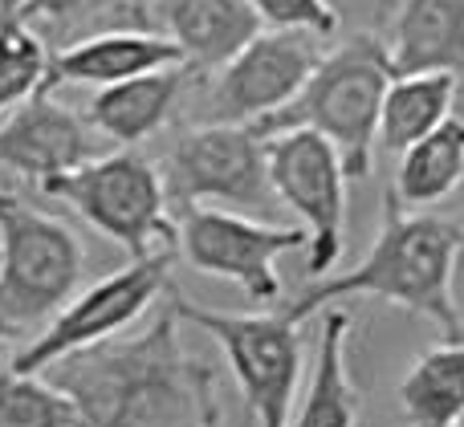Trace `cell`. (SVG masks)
<instances>
[{"label": "cell", "mask_w": 464, "mask_h": 427, "mask_svg": "<svg viewBox=\"0 0 464 427\" xmlns=\"http://www.w3.org/2000/svg\"><path fill=\"white\" fill-rule=\"evenodd\" d=\"M179 326L168 306L139 334H114L41 375L70 395L82 427H220L217 366L184 346Z\"/></svg>", "instance_id": "obj_1"}, {"label": "cell", "mask_w": 464, "mask_h": 427, "mask_svg": "<svg viewBox=\"0 0 464 427\" xmlns=\"http://www.w3.org/2000/svg\"><path fill=\"white\" fill-rule=\"evenodd\" d=\"M457 257H460V228L428 212H403L387 195L383 224L375 232V244L362 257L359 269L338 277H322L294 301H277L273 309L302 326L310 314L338 298H379L403 306L408 314H420L440 326L444 342H460L464 326L457 314Z\"/></svg>", "instance_id": "obj_2"}, {"label": "cell", "mask_w": 464, "mask_h": 427, "mask_svg": "<svg viewBox=\"0 0 464 427\" xmlns=\"http://www.w3.org/2000/svg\"><path fill=\"white\" fill-rule=\"evenodd\" d=\"M387 86H392V62H387L383 33H354L330 53H322L294 102L253 122V130L261 138L285 130H314L338 151L346 179H367Z\"/></svg>", "instance_id": "obj_3"}, {"label": "cell", "mask_w": 464, "mask_h": 427, "mask_svg": "<svg viewBox=\"0 0 464 427\" xmlns=\"http://www.w3.org/2000/svg\"><path fill=\"white\" fill-rule=\"evenodd\" d=\"M86 277V244L65 220L0 192V338H37Z\"/></svg>", "instance_id": "obj_4"}, {"label": "cell", "mask_w": 464, "mask_h": 427, "mask_svg": "<svg viewBox=\"0 0 464 427\" xmlns=\"http://www.w3.org/2000/svg\"><path fill=\"white\" fill-rule=\"evenodd\" d=\"M41 192L70 204L90 228L127 249L130 261H143L163 249L176 252L179 244V228L171 220L160 167L127 147L45 179Z\"/></svg>", "instance_id": "obj_5"}, {"label": "cell", "mask_w": 464, "mask_h": 427, "mask_svg": "<svg viewBox=\"0 0 464 427\" xmlns=\"http://www.w3.org/2000/svg\"><path fill=\"white\" fill-rule=\"evenodd\" d=\"M171 309L179 322L204 330L220 350L237 379L245 407L256 427H289L297 379H302V330L281 309L265 314H225V309L192 306L171 289Z\"/></svg>", "instance_id": "obj_6"}, {"label": "cell", "mask_w": 464, "mask_h": 427, "mask_svg": "<svg viewBox=\"0 0 464 427\" xmlns=\"http://www.w3.org/2000/svg\"><path fill=\"white\" fill-rule=\"evenodd\" d=\"M168 204L176 208H225L240 216H273L277 192L269 184L265 138L253 127L200 122L171 143L160 167Z\"/></svg>", "instance_id": "obj_7"}, {"label": "cell", "mask_w": 464, "mask_h": 427, "mask_svg": "<svg viewBox=\"0 0 464 427\" xmlns=\"http://www.w3.org/2000/svg\"><path fill=\"white\" fill-rule=\"evenodd\" d=\"M171 261L176 252L163 249L151 252L143 261H130L127 269L102 277V281L86 285L82 293H73L62 306V314L29 338L21 350L13 355L8 371L16 375H41L45 366H53L57 358L78 355L86 346H98V342L122 334L127 326H135L139 318L151 309V301L160 298L163 289H171Z\"/></svg>", "instance_id": "obj_8"}, {"label": "cell", "mask_w": 464, "mask_h": 427, "mask_svg": "<svg viewBox=\"0 0 464 427\" xmlns=\"http://www.w3.org/2000/svg\"><path fill=\"white\" fill-rule=\"evenodd\" d=\"M265 163L277 204L297 212L310 236L305 273L326 277L346 244V171L338 151L314 130H285L265 138Z\"/></svg>", "instance_id": "obj_9"}, {"label": "cell", "mask_w": 464, "mask_h": 427, "mask_svg": "<svg viewBox=\"0 0 464 427\" xmlns=\"http://www.w3.org/2000/svg\"><path fill=\"white\" fill-rule=\"evenodd\" d=\"M176 228H179L176 249L188 257V265L208 277H220V281H232L256 306H277L281 301L277 261L310 241L305 228L261 224V220L225 208H188Z\"/></svg>", "instance_id": "obj_10"}, {"label": "cell", "mask_w": 464, "mask_h": 427, "mask_svg": "<svg viewBox=\"0 0 464 427\" xmlns=\"http://www.w3.org/2000/svg\"><path fill=\"white\" fill-rule=\"evenodd\" d=\"M322 41L305 33L261 29L220 73L208 78L204 94V122L225 127H253L277 114L310 81L314 65L322 62Z\"/></svg>", "instance_id": "obj_11"}, {"label": "cell", "mask_w": 464, "mask_h": 427, "mask_svg": "<svg viewBox=\"0 0 464 427\" xmlns=\"http://www.w3.org/2000/svg\"><path fill=\"white\" fill-rule=\"evenodd\" d=\"M98 155H102V138L94 135V127L49 94L29 98L0 119V167L37 187Z\"/></svg>", "instance_id": "obj_12"}, {"label": "cell", "mask_w": 464, "mask_h": 427, "mask_svg": "<svg viewBox=\"0 0 464 427\" xmlns=\"http://www.w3.org/2000/svg\"><path fill=\"white\" fill-rule=\"evenodd\" d=\"M179 65V49L151 29H106L73 41V45L49 53L45 90L57 86H119V81L143 78L155 70Z\"/></svg>", "instance_id": "obj_13"}, {"label": "cell", "mask_w": 464, "mask_h": 427, "mask_svg": "<svg viewBox=\"0 0 464 427\" xmlns=\"http://www.w3.org/2000/svg\"><path fill=\"white\" fill-rule=\"evenodd\" d=\"M160 13L168 41L179 49V65L192 73V81L220 73L261 33L248 0H163Z\"/></svg>", "instance_id": "obj_14"}, {"label": "cell", "mask_w": 464, "mask_h": 427, "mask_svg": "<svg viewBox=\"0 0 464 427\" xmlns=\"http://www.w3.org/2000/svg\"><path fill=\"white\" fill-rule=\"evenodd\" d=\"M192 86V73L184 65H171V70H155L143 78L119 81V86L98 90L86 102L82 119L94 127L98 138L106 143H119L127 151H135L139 143H147L151 135H160L168 127L176 102L184 98V90Z\"/></svg>", "instance_id": "obj_15"}, {"label": "cell", "mask_w": 464, "mask_h": 427, "mask_svg": "<svg viewBox=\"0 0 464 427\" xmlns=\"http://www.w3.org/2000/svg\"><path fill=\"white\" fill-rule=\"evenodd\" d=\"M387 62L392 78L464 73V0H400L392 13Z\"/></svg>", "instance_id": "obj_16"}, {"label": "cell", "mask_w": 464, "mask_h": 427, "mask_svg": "<svg viewBox=\"0 0 464 427\" xmlns=\"http://www.w3.org/2000/svg\"><path fill=\"white\" fill-rule=\"evenodd\" d=\"M351 330L354 318L346 309H330L322 318L318 358H314L310 387H305L294 427H362V399L351 379V366H346Z\"/></svg>", "instance_id": "obj_17"}, {"label": "cell", "mask_w": 464, "mask_h": 427, "mask_svg": "<svg viewBox=\"0 0 464 427\" xmlns=\"http://www.w3.org/2000/svg\"><path fill=\"white\" fill-rule=\"evenodd\" d=\"M460 78L452 73H408V78H392L383 94V110H379V138L387 155H403L411 143L428 138L436 127L452 119V102H457Z\"/></svg>", "instance_id": "obj_18"}, {"label": "cell", "mask_w": 464, "mask_h": 427, "mask_svg": "<svg viewBox=\"0 0 464 427\" xmlns=\"http://www.w3.org/2000/svg\"><path fill=\"white\" fill-rule=\"evenodd\" d=\"M460 179H464V119H449L444 127H436L428 138L411 143L400 155L395 184L387 187V195L403 212H424L432 204H440L444 195L457 192Z\"/></svg>", "instance_id": "obj_19"}, {"label": "cell", "mask_w": 464, "mask_h": 427, "mask_svg": "<svg viewBox=\"0 0 464 427\" xmlns=\"http://www.w3.org/2000/svg\"><path fill=\"white\" fill-rule=\"evenodd\" d=\"M408 427H457L464 415V338L440 342L411 363L400 383Z\"/></svg>", "instance_id": "obj_20"}, {"label": "cell", "mask_w": 464, "mask_h": 427, "mask_svg": "<svg viewBox=\"0 0 464 427\" xmlns=\"http://www.w3.org/2000/svg\"><path fill=\"white\" fill-rule=\"evenodd\" d=\"M49 49L24 16L21 0H0V119L45 90Z\"/></svg>", "instance_id": "obj_21"}, {"label": "cell", "mask_w": 464, "mask_h": 427, "mask_svg": "<svg viewBox=\"0 0 464 427\" xmlns=\"http://www.w3.org/2000/svg\"><path fill=\"white\" fill-rule=\"evenodd\" d=\"M0 427H82L78 407L41 375L0 371Z\"/></svg>", "instance_id": "obj_22"}, {"label": "cell", "mask_w": 464, "mask_h": 427, "mask_svg": "<svg viewBox=\"0 0 464 427\" xmlns=\"http://www.w3.org/2000/svg\"><path fill=\"white\" fill-rule=\"evenodd\" d=\"M256 21L277 33H305L330 41L338 33V13L330 0H248Z\"/></svg>", "instance_id": "obj_23"}, {"label": "cell", "mask_w": 464, "mask_h": 427, "mask_svg": "<svg viewBox=\"0 0 464 427\" xmlns=\"http://www.w3.org/2000/svg\"><path fill=\"white\" fill-rule=\"evenodd\" d=\"M29 21H53V24H70L90 16L94 8H102V0H21Z\"/></svg>", "instance_id": "obj_24"}, {"label": "cell", "mask_w": 464, "mask_h": 427, "mask_svg": "<svg viewBox=\"0 0 464 427\" xmlns=\"http://www.w3.org/2000/svg\"><path fill=\"white\" fill-rule=\"evenodd\" d=\"M122 5H130V13H135L139 21H147V16L155 13V5H163V0H122Z\"/></svg>", "instance_id": "obj_25"}, {"label": "cell", "mask_w": 464, "mask_h": 427, "mask_svg": "<svg viewBox=\"0 0 464 427\" xmlns=\"http://www.w3.org/2000/svg\"><path fill=\"white\" fill-rule=\"evenodd\" d=\"M395 8H400V0H375V21H379V24H387V21H392Z\"/></svg>", "instance_id": "obj_26"}, {"label": "cell", "mask_w": 464, "mask_h": 427, "mask_svg": "<svg viewBox=\"0 0 464 427\" xmlns=\"http://www.w3.org/2000/svg\"><path fill=\"white\" fill-rule=\"evenodd\" d=\"M460 249H464V228H460Z\"/></svg>", "instance_id": "obj_27"}, {"label": "cell", "mask_w": 464, "mask_h": 427, "mask_svg": "<svg viewBox=\"0 0 464 427\" xmlns=\"http://www.w3.org/2000/svg\"><path fill=\"white\" fill-rule=\"evenodd\" d=\"M457 427H464V415H460V423H457Z\"/></svg>", "instance_id": "obj_28"}, {"label": "cell", "mask_w": 464, "mask_h": 427, "mask_svg": "<svg viewBox=\"0 0 464 427\" xmlns=\"http://www.w3.org/2000/svg\"><path fill=\"white\" fill-rule=\"evenodd\" d=\"M0 350H5V338H0Z\"/></svg>", "instance_id": "obj_29"}]
</instances>
